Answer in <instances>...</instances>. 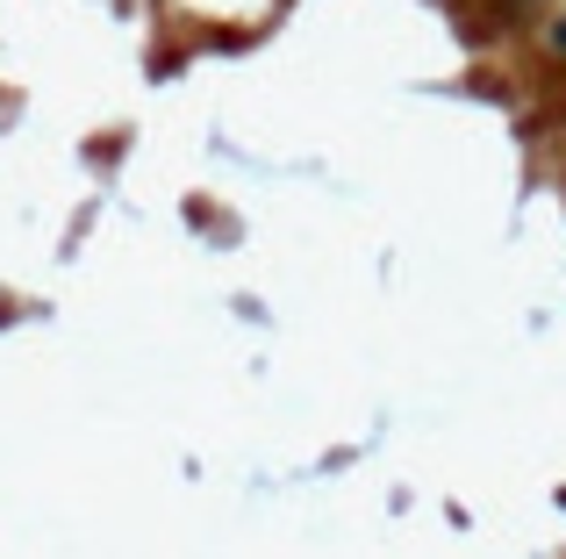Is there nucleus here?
<instances>
[{"instance_id":"nucleus-1","label":"nucleus","mask_w":566,"mask_h":559,"mask_svg":"<svg viewBox=\"0 0 566 559\" xmlns=\"http://www.w3.org/2000/svg\"><path fill=\"white\" fill-rule=\"evenodd\" d=\"M545 43H553V51H559V57H566V8H559V14H553V29H545Z\"/></svg>"}]
</instances>
